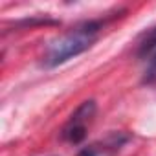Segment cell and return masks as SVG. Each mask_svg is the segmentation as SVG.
Wrapping results in <instances>:
<instances>
[{
	"label": "cell",
	"mask_w": 156,
	"mask_h": 156,
	"mask_svg": "<svg viewBox=\"0 0 156 156\" xmlns=\"http://www.w3.org/2000/svg\"><path fill=\"white\" fill-rule=\"evenodd\" d=\"M101 28H103L101 20H88V22L75 26L68 33L53 39L46 48L44 66L55 68V66L70 61L72 57H77V55L85 53L87 50H90L96 44V41L99 39Z\"/></svg>",
	"instance_id": "1"
},
{
	"label": "cell",
	"mask_w": 156,
	"mask_h": 156,
	"mask_svg": "<svg viewBox=\"0 0 156 156\" xmlns=\"http://www.w3.org/2000/svg\"><path fill=\"white\" fill-rule=\"evenodd\" d=\"M94 114H96V101L94 99L83 101L62 127L61 130L62 140H66L68 143H81L87 138V125L92 121Z\"/></svg>",
	"instance_id": "2"
},
{
	"label": "cell",
	"mask_w": 156,
	"mask_h": 156,
	"mask_svg": "<svg viewBox=\"0 0 156 156\" xmlns=\"http://www.w3.org/2000/svg\"><path fill=\"white\" fill-rule=\"evenodd\" d=\"M127 140L129 136L125 134H110L105 141H98V143L85 147L77 156H114Z\"/></svg>",
	"instance_id": "3"
},
{
	"label": "cell",
	"mask_w": 156,
	"mask_h": 156,
	"mask_svg": "<svg viewBox=\"0 0 156 156\" xmlns=\"http://www.w3.org/2000/svg\"><path fill=\"white\" fill-rule=\"evenodd\" d=\"M156 51V26L145 31L138 42V55L140 57H149Z\"/></svg>",
	"instance_id": "4"
},
{
	"label": "cell",
	"mask_w": 156,
	"mask_h": 156,
	"mask_svg": "<svg viewBox=\"0 0 156 156\" xmlns=\"http://www.w3.org/2000/svg\"><path fill=\"white\" fill-rule=\"evenodd\" d=\"M147 68H145V75H143V83H154L156 81V51L152 55L147 57Z\"/></svg>",
	"instance_id": "5"
}]
</instances>
